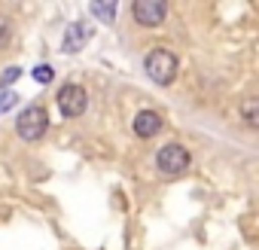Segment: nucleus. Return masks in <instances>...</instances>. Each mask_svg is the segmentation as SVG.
I'll list each match as a JSON object with an SVG mask.
<instances>
[{"instance_id": "39448f33", "label": "nucleus", "mask_w": 259, "mask_h": 250, "mask_svg": "<svg viewBox=\"0 0 259 250\" xmlns=\"http://www.w3.org/2000/svg\"><path fill=\"white\" fill-rule=\"evenodd\" d=\"M132 16L144 28H159L165 22V16H168V4L165 0H138L132 7Z\"/></svg>"}, {"instance_id": "9d476101", "label": "nucleus", "mask_w": 259, "mask_h": 250, "mask_svg": "<svg viewBox=\"0 0 259 250\" xmlns=\"http://www.w3.org/2000/svg\"><path fill=\"white\" fill-rule=\"evenodd\" d=\"M34 79H37L40 86H49V82L55 79V70H52L49 64H37V67H34Z\"/></svg>"}, {"instance_id": "423d86ee", "label": "nucleus", "mask_w": 259, "mask_h": 250, "mask_svg": "<svg viewBox=\"0 0 259 250\" xmlns=\"http://www.w3.org/2000/svg\"><path fill=\"white\" fill-rule=\"evenodd\" d=\"M162 125H165L162 113H156V110H141V113L135 116V122H132V129H135V135H138L141 141H150V138H156V135L162 132Z\"/></svg>"}, {"instance_id": "f03ea898", "label": "nucleus", "mask_w": 259, "mask_h": 250, "mask_svg": "<svg viewBox=\"0 0 259 250\" xmlns=\"http://www.w3.org/2000/svg\"><path fill=\"white\" fill-rule=\"evenodd\" d=\"M16 132L22 141H40L46 132H49V113L43 104H31L19 113L16 119Z\"/></svg>"}, {"instance_id": "ddd939ff", "label": "nucleus", "mask_w": 259, "mask_h": 250, "mask_svg": "<svg viewBox=\"0 0 259 250\" xmlns=\"http://www.w3.org/2000/svg\"><path fill=\"white\" fill-rule=\"evenodd\" d=\"M16 101H19V95H16V92H0V113L13 110V107H16Z\"/></svg>"}, {"instance_id": "9b49d317", "label": "nucleus", "mask_w": 259, "mask_h": 250, "mask_svg": "<svg viewBox=\"0 0 259 250\" xmlns=\"http://www.w3.org/2000/svg\"><path fill=\"white\" fill-rule=\"evenodd\" d=\"M19 76H22V67H7L4 76H0V92H7V86H13Z\"/></svg>"}, {"instance_id": "0eeeda50", "label": "nucleus", "mask_w": 259, "mask_h": 250, "mask_svg": "<svg viewBox=\"0 0 259 250\" xmlns=\"http://www.w3.org/2000/svg\"><path fill=\"white\" fill-rule=\"evenodd\" d=\"M89 43V28L85 25H79V22H73V25H67L64 28V40H61V46H64V52H79L82 46Z\"/></svg>"}, {"instance_id": "7ed1b4c3", "label": "nucleus", "mask_w": 259, "mask_h": 250, "mask_svg": "<svg viewBox=\"0 0 259 250\" xmlns=\"http://www.w3.org/2000/svg\"><path fill=\"white\" fill-rule=\"evenodd\" d=\"M189 165H192V156H189V150L183 147V144H165L159 153H156V168L165 174V177H180V174H186L189 171Z\"/></svg>"}, {"instance_id": "f257e3e1", "label": "nucleus", "mask_w": 259, "mask_h": 250, "mask_svg": "<svg viewBox=\"0 0 259 250\" xmlns=\"http://www.w3.org/2000/svg\"><path fill=\"white\" fill-rule=\"evenodd\" d=\"M177 55L171 52V49H165V46H156V49H150L147 52V58H144V70H147V76L156 82V86H171L174 79H177Z\"/></svg>"}, {"instance_id": "6e6552de", "label": "nucleus", "mask_w": 259, "mask_h": 250, "mask_svg": "<svg viewBox=\"0 0 259 250\" xmlns=\"http://www.w3.org/2000/svg\"><path fill=\"white\" fill-rule=\"evenodd\" d=\"M241 116H244V122L250 129H259V98H247L241 104Z\"/></svg>"}, {"instance_id": "1a4fd4ad", "label": "nucleus", "mask_w": 259, "mask_h": 250, "mask_svg": "<svg viewBox=\"0 0 259 250\" xmlns=\"http://www.w3.org/2000/svg\"><path fill=\"white\" fill-rule=\"evenodd\" d=\"M92 13L104 22H113L116 19V4H92Z\"/></svg>"}, {"instance_id": "f8f14e48", "label": "nucleus", "mask_w": 259, "mask_h": 250, "mask_svg": "<svg viewBox=\"0 0 259 250\" xmlns=\"http://www.w3.org/2000/svg\"><path fill=\"white\" fill-rule=\"evenodd\" d=\"M10 37H13V22L7 16H0V49L10 43Z\"/></svg>"}, {"instance_id": "20e7f679", "label": "nucleus", "mask_w": 259, "mask_h": 250, "mask_svg": "<svg viewBox=\"0 0 259 250\" xmlns=\"http://www.w3.org/2000/svg\"><path fill=\"white\" fill-rule=\"evenodd\" d=\"M85 107H89V92L79 82H64L58 89V110H61V116L76 119V116L85 113Z\"/></svg>"}]
</instances>
